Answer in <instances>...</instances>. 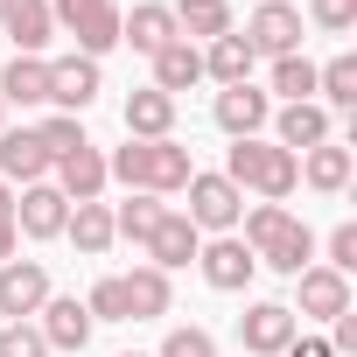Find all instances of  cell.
<instances>
[{
	"label": "cell",
	"mask_w": 357,
	"mask_h": 357,
	"mask_svg": "<svg viewBox=\"0 0 357 357\" xmlns=\"http://www.w3.org/2000/svg\"><path fill=\"white\" fill-rule=\"evenodd\" d=\"M105 175L126 183V190H140V197H175L197 168H190V147L168 133V140H126V147H112Z\"/></svg>",
	"instance_id": "6da1fadb"
},
{
	"label": "cell",
	"mask_w": 357,
	"mask_h": 357,
	"mask_svg": "<svg viewBox=\"0 0 357 357\" xmlns=\"http://www.w3.org/2000/svg\"><path fill=\"white\" fill-rule=\"evenodd\" d=\"M238 218H245V245H252L259 266H273V273H301V266L315 259V231H308L287 204H252V211H238Z\"/></svg>",
	"instance_id": "7a4b0ae2"
},
{
	"label": "cell",
	"mask_w": 357,
	"mask_h": 357,
	"mask_svg": "<svg viewBox=\"0 0 357 357\" xmlns=\"http://www.w3.org/2000/svg\"><path fill=\"white\" fill-rule=\"evenodd\" d=\"M225 183L245 197H259V204H287L294 197V183H301V161L287 154V147H273V140H231V154H225Z\"/></svg>",
	"instance_id": "3957f363"
},
{
	"label": "cell",
	"mask_w": 357,
	"mask_h": 357,
	"mask_svg": "<svg viewBox=\"0 0 357 357\" xmlns=\"http://www.w3.org/2000/svg\"><path fill=\"white\" fill-rule=\"evenodd\" d=\"M50 22L70 29L77 36V56H91V63L119 43V8H112V0H50Z\"/></svg>",
	"instance_id": "277c9868"
},
{
	"label": "cell",
	"mask_w": 357,
	"mask_h": 357,
	"mask_svg": "<svg viewBox=\"0 0 357 357\" xmlns=\"http://www.w3.org/2000/svg\"><path fill=\"white\" fill-rule=\"evenodd\" d=\"M294 336H301V315H294L287 301H252V308L238 315V343H245L252 357H280Z\"/></svg>",
	"instance_id": "5b68a950"
},
{
	"label": "cell",
	"mask_w": 357,
	"mask_h": 357,
	"mask_svg": "<svg viewBox=\"0 0 357 357\" xmlns=\"http://www.w3.org/2000/svg\"><path fill=\"white\" fill-rule=\"evenodd\" d=\"M183 190H190V211H183V218H190L197 231H218V238H225V231L238 225V211H245V197L225 183V175H190Z\"/></svg>",
	"instance_id": "8992f818"
},
{
	"label": "cell",
	"mask_w": 357,
	"mask_h": 357,
	"mask_svg": "<svg viewBox=\"0 0 357 357\" xmlns=\"http://www.w3.org/2000/svg\"><path fill=\"white\" fill-rule=\"evenodd\" d=\"M245 50L252 56H294L301 50V8H287V0H259L252 22H245Z\"/></svg>",
	"instance_id": "52a82bcc"
},
{
	"label": "cell",
	"mask_w": 357,
	"mask_h": 357,
	"mask_svg": "<svg viewBox=\"0 0 357 357\" xmlns=\"http://www.w3.org/2000/svg\"><path fill=\"white\" fill-rule=\"evenodd\" d=\"M43 301H50V266L43 259H8L0 266V315L8 322L43 315Z\"/></svg>",
	"instance_id": "ba28073f"
},
{
	"label": "cell",
	"mask_w": 357,
	"mask_h": 357,
	"mask_svg": "<svg viewBox=\"0 0 357 357\" xmlns=\"http://www.w3.org/2000/svg\"><path fill=\"white\" fill-rule=\"evenodd\" d=\"M211 119H218L231 140H259V126L273 119V98H266L259 84H225L218 105H211Z\"/></svg>",
	"instance_id": "9c48e42d"
},
{
	"label": "cell",
	"mask_w": 357,
	"mask_h": 357,
	"mask_svg": "<svg viewBox=\"0 0 357 357\" xmlns=\"http://www.w3.org/2000/svg\"><path fill=\"white\" fill-rule=\"evenodd\" d=\"M63 225H70V204H63L56 183H29V190L15 197V231H29V238H63Z\"/></svg>",
	"instance_id": "30bf717a"
},
{
	"label": "cell",
	"mask_w": 357,
	"mask_h": 357,
	"mask_svg": "<svg viewBox=\"0 0 357 357\" xmlns=\"http://www.w3.org/2000/svg\"><path fill=\"white\" fill-rule=\"evenodd\" d=\"M197 266H204V280H211L218 294H238V287H245V280L259 273L252 245H245V238H231V231H225V238H211V245L197 252Z\"/></svg>",
	"instance_id": "8fae6325"
},
{
	"label": "cell",
	"mask_w": 357,
	"mask_h": 357,
	"mask_svg": "<svg viewBox=\"0 0 357 357\" xmlns=\"http://www.w3.org/2000/svg\"><path fill=\"white\" fill-rule=\"evenodd\" d=\"M50 175V154H43V140H36V126H0V183H43Z\"/></svg>",
	"instance_id": "7c38bea8"
},
{
	"label": "cell",
	"mask_w": 357,
	"mask_h": 357,
	"mask_svg": "<svg viewBox=\"0 0 357 357\" xmlns=\"http://www.w3.org/2000/svg\"><path fill=\"white\" fill-rule=\"evenodd\" d=\"M50 36H56L50 0H0V43H22L15 56H43Z\"/></svg>",
	"instance_id": "4fadbf2b"
},
{
	"label": "cell",
	"mask_w": 357,
	"mask_h": 357,
	"mask_svg": "<svg viewBox=\"0 0 357 357\" xmlns=\"http://www.w3.org/2000/svg\"><path fill=\"white\" fill-rule=\"evenodd\" d=\"M36 329H43V343H50V350H84L98 322H91V308H84L77 294H50V301H43V322H36Z\"/></svg>",
	"instance_id": "5bb4252c"
},
{
	"label": "cell",
	"mask_w": 357,
	"mask_h": 357,
	"mask_svg": "<svg viewBox=\"0 0 357 357\" xmlns=\"http://www.w3.org/2000/svg\"><path fill=\"white\" fill-rule=\"evenodd\" d=\"M197 252H204V231H197L183 211H161V225L147 231V259H154L161 273H175V266H190Z\"/></svg>",
	"instance_id": "9a60e30c"
},
{
	"label": "cell",
	"mask_w": 357,
	"mask_h": 357,
	"mask_svg": "<svg viewBox=\"0 0 357 357\" xmlns=\"http://www.w3.org/2000/svg\"><path fill=\"white\" fill-rule=\"evenodd\" d=\"M98 84H105V77H98L91 56H56V63H50V105H63L70 119L98 98Z\"/></svg>",
	"instance_id": "2e32d148"
},
{
	"label": "cell",
	"mask_w": 357,
	"mask_h": 357,
	"mask_svg": "<svg viewBox=\"0 0 357 357\" xmlns=\"http://www.w3.org/2000/svg\"><path fill=\"white\" fill-rule=\"evenodd\" d=\"M294 280H301V315H315V322H336V315H350V273L301 266Z\"/></svg>",
	"instance_id": "e0dca14e"
},
{
	"label": "cell",
	"mask_w": 357,
	"mask_h": 357,
	"mask_svg": "<svg viewBox=\"0 0 357 357\" xmlns=\"http://www.w3.org/2000/svg\"><path fill=\"white\" fill-rule=\"evenodd\" d=\"M112 183V175H105V154L84 140L77 154H63L56 161V190H63V204H98V190Z\"/></svg>",
	"instance_id": "ac0fdd59"
},
{
	"label": "cell",
	"mask_w": 357,
	"mask_h": 357,
	"mask_svg": "<svg viewBox=\"0 0 357 357\" xmlns=\"http://www.w3.org/2000/svg\"><path fill=\"white\" fill-rule=\"evenodd\" d=\"M329 140V112L308 98V105H280L273 112V147H287V154H308V147H322Z\"/></svg>",
	"instance_id": "d6986e66"
},
{
	"label": "cell",
	"mask_w": 357,
	"mask_h": 357,
	"mask_svg": "<svg viewBox=\"0 0 357 357\" xmlns=\"http://www.w3.org/2000/svg\"><path fill=\"white\" fill-rule=\"evenodd\" d=\"M119 43H133L140 56H161L175 43V15L161 8V0H140L133 15H119Z\"/></svg>",
	"instance_id": "ffe728a7"
},
{
	"label": "cell",
	"mask_w": 357,
	"mask_h": 357,
	"mask_svg": "<svg viewBox=\"0 0 357 357\" xmlns=\"http://www.w3.org/2000/svg\"><path fill=\"white\" fill-rule=\"evenodd\" d=\"M175 36L183 43H218V36H231V0H175Z\"/></svg>",
	"instance_id": "44dd1931"
},
{
	"label": "cell",
	"mask_w": 357,
	"mask_h": 357,
	"mask_svg": "<svg viewBox=\"0 0 357 357\" xmlns=\"http://www.w3.org/2000/svg\"><path fill=\"white\" fill-rule=\"evenodd\" d=\"M126 133H133V140H168V133H175V98L154 91V84H140V91L126 98Z\"/></svg>",
	"instance_id": "7402d4cb"
},
{
	"label": "cell",
	"mask_w": 357,
	"mask_h": 357,
	"mask_svg": "<svg viewBox=\"0 0 357 357\" xmlns=\"http://www.w3.org/2000/svg\"><path fill=\"white\" fill-rule=\"evenodd\" d=\"M190 84H204V50L197 43H183V36H175L161 56H154V91H190Z\"/></svg>",
	"instance_id": "603a6c76"
},
{
	"label": "cell",
	"mask_w": 357,
	"mask_h": 357,
	"mask_svg": "<svg viewBox=\"0 0 357 357\" xmlns=\"http://www.w3.org/2000/svg\"><path fill=\"white\" fill-rule=\"evenodd\" d=\"M0 105H50V63L43 56H15L0 70Z\"/></svg>",
	"instance_id": "cb8c5ba5"
},
{
	"label": "cell",
	"mask_w": 357,
	"mask_h": 357,
	"mask_svg": "<svg viewBox=\"0 0 357 357\" xmlns=\"http://www.w3.org/2000/svg\"><path fill=\"white\" fill-rule=\"evenodd\" d=\"M119 280H126L133 322H154V315H168V308H175V287H168V273H161V266H133V273H119Z\"/></svg>",
	"instance_id": "d4e9b609"
},
{
	"label": "cell",
	"mask_w": 357,
	"mask_h": 357,
	"mask_svg": "<svg viewBox=\"0 0 357 357\" xmlns=\"http://www.w3.org/2000/svg\"><path fill=\"white\" fill-rule=\"evenodd\" d=\"M294 161H301V183L322 190V197H336V190L350 183V147H336V140H322V147H308V154H294Z\"/></svg>",
	"instance_id": "484cf974"
},
{
	"label": "cell",
	"mask_w": 357,
	"mask_h": 357,
	"mask_svg": "<svg viewBox=\"0 0 357 357\" xmlns=\"http://www.w3.org/2000/svg\"><path fill=\"white\" fill-rule=\"evenodd\" d=\"M252 50H245V36L231 29V36H218L211 50H204V77H218V84H252Z\"/></svg>",
	"instance_id": "4316f807"
},
{
	"label": "cell",
	"mask_w": 357,
	"mask_h": 357,
	"mask_svg": "<svg viewBox=\"0 0 357 357\" xmlns=\"http://www.w3.org/2000/svg\"><path fill=\"white\" fill-rule=\"evenodd\" d=\"M63 231L77 238V252H84V259H105V252H112V238H119V231H112V204H77Z\"/></svg>",
	"instance_id": "83f0119b"
},
{
	"label": "cell",
	"mask_w": 357,
	"mask_h": 357,
	"mask_svg": "<svg viewBox=\"0 0 357 357\" xmlns=\"http://www.w3.org/2000/svg\"><path fill=\"white\" fill-rule=\"evenodd\" d=\"M161 211H168L161 197H140V190H133V197L112 211V231H119V238H133V245H147V231L161 225Z\"/></svg>",
	"instance_id": "f1b7e54d"
},
{
	"label": "cell",
	"mask_w": 357,
	"mask_h": 357,
	"mask_svg": "<svg viewBox=\"0 0 357 357\" xmlns=\"http://www.w3.org/2000/svg\"><path fill=\"white\" fill-rule=\"evenodd\" d=\"M273 91L287 98V105H308L315 98V63L294 50V56H273Z\"/></svg>",
	"instance_id": "f546056e"
},
{
	"label": "cell",
	"mask_w": 357,
	"mask_h": 357,
	"mask_svg": "<svg viewBox=\"0 0 357 357\" xmlns=\"http://www.w3.org/2000/svg\"><path fill=\"white\" fill-rule=\"evenodd\" d=\"M315 91H322L329 105H357V56H329V63L315 70Z\"/></svg>",
	"instance_id": "4dcf8cb0"
},
{
	"label": "cell",
	"mask_w": 357,
	"mask_h": 357,
	"mask_svg": "<svg viewBox=\"0 0 357 357\" xmlns=\"http://www.w3.org/2000/svg\"><path fill=\"white\" fill-rule=\"evenodd\" d=\"M36 140H43V154H50V168H56L63 154H77V147H84V126H77L70 112H50V119L36 126Z\"/></svg>",
	"instance_id": "1f68e13d"
},
{
	"label": "cell",
	"mask_w": 357,
	"mask_h": 357,
	"mask_svg": "<svg viewBox=\"0 0 357 357\" xmlns=\"http://www.w3.org/2000/svg\"><path fill=\"white\" fill-rule=\"evenodd\" d=\"M84 308H91V322H133V301H126V280H119V273H105V280L84 294Z\"/></svg>",
	"instance_id": "d6a6232c"
},
{
	"label": "cell",
	"mask_w": 357,
	"mask_h": 357,
	"mask_svg": "<svg viewBox=\"0 0 357 357\" xmlns=\"http://www.w3.org/2000/svg\"><path fill=\"white\" fill-rule=\"evenodd\" d=\"M154 357H218V336L197 329V322H183V329H168V336H161Z\"/></svg>",
	"instance_id": "836d02e7"
},
{
	"label": "cell",
	"mask_w": 357,
	"mask_h": 357,
	"mask_svg": "<svg viewBox=\"0 0 357 357\" xmlns=\"http://www.w3.org/2000/svg\"><path fill=\"white\" fill-rule=\"evenodd\" d=\"M0 357H50V343H43L36 322H8L0 329Z\"/></svg>",
	"instance_id": "e575fe53"
},
{
	"label": "cell",
	"mask_w": 357,
	"mask_h": 357,
	"mask_svg": "<svg viewBox=\"0 0 357 357\" xmlns=\"http://www.w3.org/2000/svg\"><path fill=\"white\" fill-rule=\"evenodd\" d=\"M357 266V225H336L329 231V273H350Z\"/></svg>",
	"instance_id": "d590c367"
},
{
	"label": "cell",
	"mask_w": 357,
	"mask_h": 357,
	"mask_svg": "<svg viewBox=\"0 0 357 357\" xmlns=\"http://www.w3.org/2000/svg\"><path fill=\"white\" fill-rule=\"evenodd\" d=\"M357 22V0H315V29H329V36H343Z\"/></svg>",
	"instance_id": "8d00e7d4"
},
{
	"label": "cell",
	"mask_w": 357,
	"mask_h": 357,
	"mask_svg": "<svg viewBox=\"0 0 357 357\" xmlns=\"http://www.w3.org/2000/svg\"><path fill=\"white\" fill-rule=\"evenodd\" d=\"M329 329H336V336H329V350H336V357H350V350H357V315H336Z\"/></svg>",
	"instance_id": "74e56055"
},
{
	"label": "cell",
	"mask_w": 357,
	"mask_h": 357,
	"mask_svg": "<svg viewBox=\"0 0 357 357\" xmlns=\"http://www.w3.org/2000/svg\"><path fill=\"white\" fill-rule=\"evenodd\" d=\"M280 357H336V350H329V336H294Z\"/></svg>",
	"instance_id": "f35d334b"
},
{
	"label": "cell",
	"mask_w": 357,
	"mask_h": 357,
	"mask_svg": "<svg viewBox=\"0 0 357 357\" xmlns=\"http://www.w3.org/2000/svg\"><path fill=\"white\" fill-rule=\"evenodd\" d=\"M15 245H22V231H15V218H0V266L15 259Z\"/></svg>",
	"instance_id": "ab89813d"
},
{
	"label": "cell",
	"mask_w": 357,
	"mask_h": 357,
	"mask_svg": "<svg viewBox=\"0 0 357 357\" xmlns=\"http://www.w3.org/2000/svg\"><path fill=\"white\" fill-rule=\"evenodd\" d=\"M0 218H15V190L8 183H0Z\"/></svg>",
	"instance_id": "60d3db41"
},
{
	"label": "cell",
	"mask_w": 357,
	"mask_h": 357,
	"mask_svg": "<svg viewBox=\"0 0 357 357\" xmlns=\"http://www.w3.org/2000/svg\"><path fill=\"white\" fill-rule=\"evenodd\" d=\"M0 126H8V105H0Z\"/></svg>",
	"instance_id": "b9f144b4"
},
{
	"label": "cell",
	"mask_w": 357,
	"mask_h": 357,
	"mask_svg": "<svg viewBox=\"0 0 357 357\" xmlns=\"http://www.w3.org/2000/svg\"><path fill=\"white\" fill-rule=\"evenodd\" d=\"M126 357H140V350H126Z\"/></svg>",
	"instance_id": "7bdbcfd3"
}]
</instances>
